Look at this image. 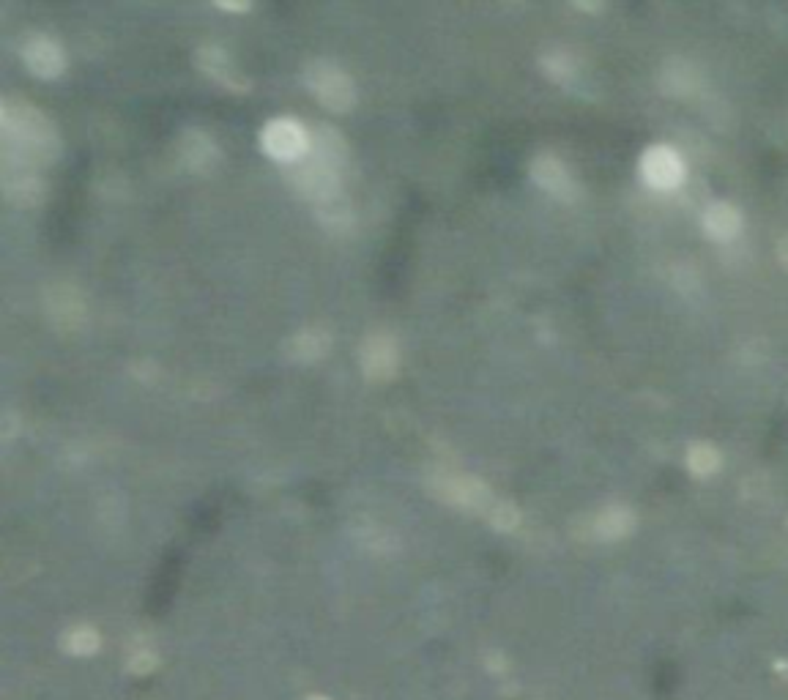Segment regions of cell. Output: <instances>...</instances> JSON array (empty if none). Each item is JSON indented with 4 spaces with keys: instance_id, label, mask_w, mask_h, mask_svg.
Returning <instances> with one entry per match:
<instances>
[{
    "instance_id": "obj_1",
    "label": "cell",
    "mask_w": 788,
    "mask_h": 700,
    "mask_svg": "<svg viewBox=\"0 0 788 700\" xmlns=\"http://www.w3.org/2000/svg\"><path fill=\"white\" fill-rule=\"evenodd\" d=\"M61 154V137L47 115L17 96L0 102V162L44 167Z\"/></svg>"
},
{
    "instance_id": "obj_2",
    "label": "cell",
    "mask_w": 788,
    "mask_h": 700,
    "mask_svg": "<svg viewBox=\"0 0 788 700\" xmlns=\"http://www.w3.org/2000/svg\"><path fill=\"white\" fill-rule=\"evenodd\" d=\"M427 490L441 504L468 512V515H488L493 506V490L488 484L471 474H460V471H449V468H438L427 474Z\"/></svg>"
},
{
    "instance_id": "obj_3",
    "label": "cell",
    "mask_w": 788,
    "mask_h": 700,
    "mask_svg": "<svg viewBox=\"0 0 788 700\" xmlns=\"http://www.w3.org/2000/svg\"><path fill=\"white\" fill-rule=\"evenodd\" d=\"M343 173V167L323 159L312 148L301 156L299 162L285 167V178L293 186V192L304 200H310L312 206L329 200V197L343 195Z\"/></svg>"
},
{
    "instance_id": "obj_4",
    "label": "cell",
    "mask_w": 788,
    "mask_h": 700,
    "mask_svg": "<svg viewBox=\"0 0 788 700\" xmlns=\"http://www.w3.org/2000/svg\"><path fill=\"white\" fill-rule=\"evenodd\" d=\"M307 91L332 113H348L356 107V83L343 66L332 61H310L304 69Z\"/></svg>"
},
{
    "instance_id": "obj_5",
    "label": "cell",
    "mask_w": 788,
    "mask_h": 700,
    "mask_svg": "<svg viewBox=\"0 0 788 700\" xmlns=\"http://www.w3.org/2000/svg\"><path fill=\"white\" fill-rule=\"evenodd\" d=\"M260 148L269 159L288 167L310 151V129L291 115L271 118L269 124L260 129Z\"/></svg>"
},
{
    "instance_id": "obj_6",
    "label": "cell",
    "mask_w": 788,
    "mask_h": 700,
    "mask_svg": "<svg viewBox=\"0 0 788 700\" xmlns=\"http://www.w3.org/2000/svg\"><path fill=\"white\" fill-rule=\"evenodd\" d=\"M638 173L643 184L652 186L654 192H674L685 184V159L671 145H652L638 159Z\"/></svg>"
},
{
    "instance_id": "obj_7",
    "label": "cell",
    "mask_w": 788,
    "mask_h": 700,
    "mask_svg": "<svg viewBox=\"0 0 788 700\" xmlns=\"http://www.w3.org/2000/svg\"><path fill=\"white\" fill-rule=\"evenodd\" d=\"M359 367L370 383L392 381L400 370V345L389 331L367 334L359 348Z\"/></svg>"
},
{
    "instance_id": "obj_8",
    "label": "cell",
    "mask_w": 788,
    "mask_h": 700,
    "mask_svg": "<svg viewBox=\"0 0 788 700\" xmlns=\"http://www.w3.org/2000/svg\"><path fill=\"white\" fill-rule=\"evenodd\" d=\"M529 175L534 184L540 186L545 195H550L553 200H561V203H575L581 197V184L578 178L572 175V170L559 156L553 154H540L531 159L529 165Z\"/></svg>"
},
{
    "instance_id": "obj_9",
    "label": "cell",
    "mask_w": 788,
    "mask_h": 700,
    "mask_svg": "<svg viewBox=\"0 0 788 700\" xmlns=\"http://www.w3.org/2000/svg\"><path fill=\"white\" fill-rule=\"evenodd\" d=\"M44 315L58 331H77L88 315L83 293L72 282H52L44 290Z\"/></svg>"
},
{
    "instance_id": "obj_10",
    "label": "cell",
    "mask_w": 788,
    "mask_h": 700,
    "mask_svg": "<svg viewBox=\"0 0 788 700\" xmlns=\"http://www.w3.org/2000/svg\"><path fill=\"white\" fill-rule=\"evenodd\" d=\"M0 189L6 203L17 208L39 206L47 195L42 173L36 167L14 165V162H0Z\"/></svg>"
},
{
    "instance_id": "obj_11",
    "label": "cell",
    "mask_w": 788,
    "mask_h": 700,
    "mask_svg": "<svg viewBox=\"0 0 788 700\" xmlns=\"http://www.w3.org/2000/svg\"><path fill=\"white\" fill-rule=\"evenodd\" d=\"M20 58L25 69L39 80H55L66 72V52L47 33H31L20 44Z\"/></svg>"
},
{
    "instance_id": "obj_12",
    "label": "cell",
    "mask_w": 788,
    "mask_h": 700,
    "mask_svg": "<svg viewBox=\"0 0 788 700\" xmlns=\"http://www.w3.org/2000/svg\"><path fill=\"white\" fill-rule=\"evenodd\" d=\"M195 63L200 72L206 74L208 80H214L222 88H228L233 93L249 91V80L241 74V69L236 66V61L230 58V52L219 44H203L195 52Z\"/></svg>"
},
{
    "instance_id": "obj_13",
    "label": "cell",
    "mask_w": 788,
    "mask_h": 700,
    "mask_svg": "<svg viewBox=\"0 0 788 700\" xmlns=\"http://www.w3.org/2000/svg\"><path fill=\"white\" fill-rule=\"evenodd\" d=\"M635 523H638V517L627 504H605L586 517L583 528L597 542H619L633 531Z\"/></svg>"
},
{
    "instance_id": "obj_14",
    "label": "cell",
    "mask_w": 788,
    "mask_h": 700,
    "mask_svg": "<svg viewBox=\"0 0 788 700\" xmlns=\"http://www.w3.org/2000/svg\"><path fill=\"white\" fill-rule=\"evenodd\" d=\"M178 159L192 173H211L219 165V145L203 129H187L178 140Z\"/></svg>"
},
{
    "instance_id": "obj_15",
    "label": "cell",
    "mask_w": 788,
    "mask_h": 700,
    "mask_svg": "<svg viewBox=\"0 0 788 700\" xmlns=\"http://www.w3.org/2000/svg\"><path fill=\"white\" fill-rule=\"evenodd\" d=\"M282 350L293 364H318L332 350V334L323 326H304L285 340Z\"/></svg>"
},
{
    "instance_id": "obj_16",
    "label": "cell",
    "mask_w": 788,
    "mask_h": 700,
    "mask_svg": "<svg viewBox=\"0 0 788 700\" xmlns=\"http://www.w3.org/2000/svg\"><path fill=\"white\" fill-rule=\"evenodd\" d=\"M701 88H704V77L690 61L674 58V61H665V66L660 69V91L674 96V99L695 96V93H701Z\"/></svg>"
},
{
    "instance_id": "obj_17",
    "label": "cell",
    "mask_w": 788,
    "mask_h": 700,
    "mask_svg": "<svg viewBox=\"0 0 788 700\" xmlns=\"http://www.w3.org/2000/svg\"><path fill=\"white\" fill-rule=\"evenodd\" d=\"M701 225H704V233L712 241H734V238L742 233V214H739L737 206H731L726 200H715L709 203L701 217Z\"/></svg>"
},
{
    "instance_id": "obj_18",
    "label": "cell",
    "mask_w": 788,
    "mask_h": 700,
    "mask_svg": "<svg viewBox=\"0 0 788 700\" xmlns=\"http://www.w3.org/2000/svg\"><path fill=\"white\" fill-rule=\"evenodd\" d=\"M312 211H315L318 225H321L329 236H348L353 225H356V211H353L351 200L345 195L329 197V200H323V203H315Z\"/></svg>"
},
{
    "instance_id": "obj_19",
    "label": "cell",
    "mask_w": 788,
    "mask_h": 700,
    "mask_svg": "<svg viewBox=\"0 0 788 700\" xmlns=\"http://www.w3.org/2000/svg\"><path fill=\"white\" fill-rule=\"evenodd\" d=\"M540 66L542 72H545V77H550L553 83L559 85H570L572 80L578 77V72H581L578 58H575L570 50H561V47H553V50L542 52Z\"/></svg>"
},
{
    "instance_id": "obj_20",
    "label": "cell",
    "mask_w": 788,
    "mask_h": 700,
    "mask_svg": "<svg viewBox=\"0 0 788 700\" xmlns=\"http://www.w3.org/2000/svg\"><path fill=\"white\" fill-rule=\"evenodd\" d=\"M685 463L690 474L698 476V479H709V476H715L717 471H720L723 457H720L717 446H712V443L695 441L690 443V449H687Z\"/></svg>"
},
{
    "instance_id": "obj_21",
    "label": "cell",
    "mask_w": 788,
    "mask_h": 700,
    "mask_svg": "<svg viewBox=\"0 0 788 700\" xmlns=\"http://www.w3.org/2000/svg\"><path fill=\"white\" fill-rule=\"evenodd\" d=\"M99 649V632L91 624H74L63 632V651L74 657H88Z\"/></svg>"
},
{
    "instance_id": "obj_22",
    "label": "cell",
    "mask_w": 788,
    "mask_h": 700,
    "mask_svg": "<svg viewBox=\"0 0 788 700\" xmlns=\"http://www.w3.org/2000/svg\"><path fill=\"white\" fill-rule=\"evenodd\" d=\"M356 542L373 553H392L397 550V539H394L392 531H386L384 525L378 523H367L356 528Z\"/></svg>"
},
{
    "instance_id": "obj_23",
    "label": "cell",
    "mask_w": 788,
    "mask_h": 700,
    "mask_svg": "<svg viewBox=\"0 0 788 700\" xmlns=\"http://www.w3.org/2000/svg\"><path fill=\"white\" fill-rule=\"evenodd\" d=\"M488 523L501 531V534H509L515 531L520 525V509L512 501H493V506L488 509Z\"/></svg>"
},
{
    "instance_id": "obj_24",
    "label": "cell",
    "mask_w": 788,
    "mask_h": 700,
    "mask_svg": "<svg viewBox=\"0 0 788 700\" xmlns=\"http://www.w3.org/2000/svg\"><path fill=\"white\" fill-rule=\"evenodd\" d=\"M676 288L679 290H693V288H698V285H701V279H698V274H695L693 268H687V266H679L676 268Z\"/></svg>"
},
{
    "instance_id": "obj_25",
    "label": "cell",
    "mask_w": 788,
    "mask_h": 700,
    "mask_svg": "<svg viewBox=\"0 0 788 700\" xmlns=\"http://www.w3.org/2000/svg\"><path fill=\"white\" fill-rule=\"evenodd\" d=\"M217 9H222V11H247L249 9V3H228V0H217Z\"/></svg>"
},
{
    "instance_id": "obj_26",
    "label": "cell",
    "mask_w": 788,
    "mask_h": 700,
    "mask_svg": "<svg viewBox=\"0 0 788 700\" xmlns=\"http://www.w3.org/2000/svg\"><path fill=\"white\" fill-rule=\"evenodd\" d=\"M778 260L788 268V236H783L778 241Z\"/></svg>"
}]
</instances>
